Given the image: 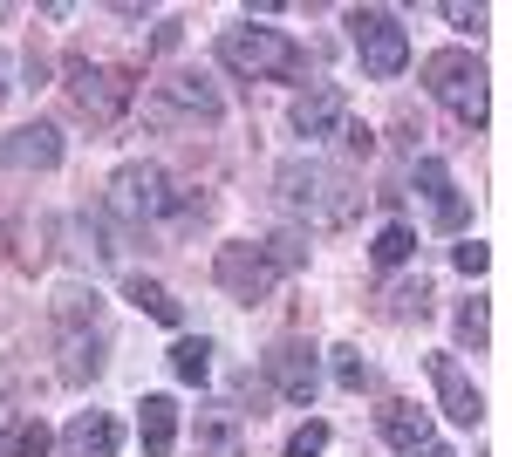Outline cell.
<instances>
[{
    "label": "cell",
    "instance_id": "obj_1",
    "mask_svg": "<svg viewBox=\"0 0 512 457\" xmlns=\"http://www.w3.org/2000/svg\"><path fill=\"white\" fill-rule=\"evenodd\" d=\"M274 198L287 219H301L308 232H335L355 219V205H362V191L349 185V171H335V164H321V157H287L274 178Z\"/></svg>",
    "mask_w": 512,
    "mask_h": 457
},
{
    "label": "cell",
    "instance_id": "obj_2",
    "mask_svg": "<svg viewBox=\"0 0 512 457\" xmlns=\"http://www.w3.org/2000/svg\"><path fill=\"white\" fill-rule=\"evenodd\" d=\"M219 62L233 76H253V82H301L308 76V48L280 28H226L219 35Z\"/></svg>",
    "mask_w": 512,
    "mask_h": 457
},
{
    "label": "cell",
    "instance_id": "obj_3",
    "mask_svg": "<svg viewBox=\"0 0 512 457\" xmlns=\"http://www.w3.org/2000/svg\"><path fill=\"white\" fill-rule=\"evenodd\" d=\"M424 89L465 130H485V69H478L472 48H437V55H424Z\"/></svg>",
    "mask_w": 512,
    "mask_h": 457
},
{
    "label": "cell",
    "instance_id": "obj_4",
    "mask_svg": "<svg viewBox=\"0 0 512 457\" xmlns=\"http://www.w3.org/2000/svg\"><path fill=\"white\" fill-rule=\"evenodd\" d=\"M349 41L355 55H362V69L376 82H396L410 69V35H403V21H396L390 7H355L349 14Z\"/></svg>",
    "mask_w": 512,
    "mask_h": 457
},
{
    "label": "cell",
    "instance_id": "obj_5",
    "mask_svg": "<svg viewBox=\"0 0 512 457\" xmlns=\"http://www.w3.org/2000/svg\"><path fill=\"white\" fill-rule=\"evenodd\" d=\"M130 96H137V82H130V69H110V62H69V103H76L82 116H96V123H110V116L130 110Z\"/></svg>",
    "mask_w": 512,
    "mask_h": 457
},
{
    "label": "cell",
    "instance_id": "obj_6",
    "mask_svg": "<svg viewBox=\"0 0 512 457\" xmlns=\"http://www.w3.org/2000/svg\"><path fill=\"white\" fill-rule=\"evenodd\" d=\"M226 103H219V89H205L198 76H171L151 89V103H144V123H158V130H178V123H219Z\"/></svg>",
    "mask_w": 512,
    "mask_h": 457
},
{
    "label": "cell",
    "instance_id": "obj_7",
    "mask_svg": "<svg viewBox=\"0 0 512 457\" xmlns=\"http://www.w3.org/2000/svg\"><path fill=\"white\" fill-rule=\"evenodd\" d=\"M110 205H117L130 226H158L178 198H171V178H164L158 164H123L117 178H110Z\"/></svg>",
    "mask_w": 512,
    "mask_h": 457
},
{
    "label": "cell",
    "instance_id": "obj_8",
    "mask_svg": "<svg viewBox=\"0 0 512 457\" xmlns=\"http://www.w3.org/2000/svg\"><path fill=\"white\" fill-rule=\"evenodd\" d=\"M212 280H219L233 301H267V287H274L280 273L267 267V253H260V246L233 239V246H219V260H212Z\"/></svg>",
    "mask_w": 512,
    "mask_h": 457
},
{
    "label": "cell",
    "instance_id": "obj_9",
    "mask_svg": "<svg viewBox=\"0 0 512 457\" xmlns=\"http://www.w3.org/2000/svg\"><path fill=\"white\" fill-rule=\"evenodd\" d=\"M267 382H274L280 396L294 403V410H308L321 389V369H315V348L308 342H280L274 355H267Z\"/></svg>",
    "mask_w": 512,
    "mask_h": 457
},
{
    "label": "cell",
    "instance_id": "obj_10",
    "mask_svg": "<svg viewBox=\"0 0 512 457\" xmlns=\"http://www.w3.org/2000/svg\"><path fill=\"white\" fill-rule=\"evenodd\" d=\"M0 164L7 171H55L62 164V130L55 123H21L14 137H0Z\"/></svg>",
    "mask_w": 512,
    "mask_h": 457
},
{
    "label": "cell",
    "instance_id": "obj_11",
    "mask_svg": "<svg viewBox=\"0 0 512 457\" xmlns=\"http://www.w3.org/2000/svg\"><path fill=\"white\" fill-rule=\"evenodd\" d=\"M431 382H437V403H444V417H451V423H465V430H472V423L485 417L478 382L458 369V355H431Z\"/></svg>",
    "mask_w": 512,
    "mask_h": 457
},
{
    "label": "cell",
    "instance_id": "obj_12",
    "mask_svg": "<svg viewBox=\"0 0 512 457\" xmlns=\"http://www.w3.org/2000/svg\"><path fill=\"white\" fill-rule=\"evenodd\" d=\"M117 444H123V423L103 417V410H82L62 430V457H117Z\"/></svg>",
    "mask_w": 512,
    "mask_h": 457
},
{
    "label": "cell",
    "instance_id": "obj_13",
    "mask_svg": "<svg viewBox=\"0 0 512 457\" xmlns=\"http://www.w3.org/2000/svg\"><path fill=\"white\" fill-rule=\"evenodd\" d=\"M294 130H301V137H335V130H342V123H349V103H342V89H328V82H321V89H308V96H294Z\"/></svg>",
    "mask_w": 512,
    "mask_h": 457
},
{
    "label": "cell",
    "instance_id": "obj_14",
    "mask_svg": "<svg viewBox=\"0 0 512 457\" xmlns=\"http://www.w3.org/2000/svg\"><path fill=\"white\" fill-rule=\"evenodd\" d=\"M417 191L431 198V219L444 232L465 226V198H458V185H451V171H444V157H417Z\"/></svg>",
    "mask_w": 512,
    "mask_h": 457
},
{
    "label": "cell",
    "instance_id": "obj_15",
    "mask_svg": "<svg viewBox=\"0 0 512 457\" xmlns=\"http://www.w3.org/2000/svg\"><path fill=\"white\" fill-rule=\"evenodd\" d=\"M198 457H246V437H239V417L226 403L198 410Z\"/></svg>",
    "mask_w": 512,
    "mask_h": 457
},
{
    "label": "cell",
    "instance_id": "obj_16",
    "mask_svg": "<svg viewBox=\"0 0 512 457\" xmlns=\"http://www.w3.org/2000/svg\"><path fill=\"white\" fill-rule=\"evenodd\" d=\"M383 437H390V451H424V444H431V417H424V410H417V403H383Z\"/></svg>",
    "mask_w": 512,
    "mask_h": 457
},
{
    "label": "cell",
    "instance_id": "obj_17",
    "mask_svg": "<svg viewBox=\"0 0 512 457\" xmlns=\"http://www.w3.org/2000/svg\"><path fill=\"white\" fill-rule=\"evenodd\" d=\"M137 430H144V457H171L178 451V403L171 396H144Z\"/></svg>",
    "mask_w": 512,
    "mask_h": 457
},
{
    "label": "cell",
    "instance_id": "obj_18",
    "mask_svg": "<svg viewBox=\"0 0 512 457\" xmlns=\"http://www.w3.org/2000/svg\"><path fill=\"white\" fill-rule=\"evenodd\" d=\"M48 451H55V437H48L41 417H14L7 437H0V457H48Z\"/></svg>",
    "mask_w": 512,
    "mask_h": 457
},
{
    "label": "cell",
    "instance_id": "obj_19",
    "mask_svg": "<svg viewBox=\"0 0 512 457\" xmlns=\"http://www.w3.org/2000/svg\"><path fill=\"white\" fill-rule=\"evenodd\" d=\"M123 294H130V301L144 307V314H151V321H164V328H178V314H185V307L171 301V287H158V280H144V273H137V280H130V287H123Z\"/></svg>",
    "mask_w": 512,
    "mask_h": 457
},
{
    "label": "cell",
    "instance_id": "obj_20",
    "mask_svg": "<svg viewBox=\"0 0 512 457\" xmlns=\"http://www.w3.org/2000/svg\"><path fill=\"white\" fill-rule=\"evenodd\" d=\"M260 253H267V267H274V273L308 267V239H301V232H274V239H267Z\"/></svg>",
    "mask_w": 512,
    "mask_h": 457
},
{
    "label": "cell",
    "instance_id": "obj_21",
    "mask_svg": "<svg viewBox=\"0 0 512 457\" xmlns=\"http://www.w3.org/2000/svg\"><path fill=\"white\" fill-rule=\"evenodd\" d=\"M369 253H376V267H403V260L417 253V232H410V226H383Z\"/></svg>",
    "mask_w": 512,
    "mask_h": 457
},
{
    "label": "cell",
    "instance_id": "obj_22",
    "mask_svg": "<svg viewBox=\"0 0 512 457\" xmlns=\"http://www.w3.org/2000/svg\"><path fill=\"white\" fill-rule=\"evenodd\" d=\"M171 369H178V382H205L212 376V342H178L171 348Z\"/></svg>",
    "mask_w": 512,
    "mask_h": 457
},
{
    "label": "cell",
    "instance_id": "obj_23",
    "mask_svg": "<svg viewBox=\"0 0 512 457\" xmlns=\"http://www.w3.org/2000/svg\"><path fill=\"white\" fill-rule=\"evenodd\" d=\"M458 342L472 348V355L485 348V301H465V307H458Z\"/></svg>",
    "mask_w": 512,
    "mask_h": 457
},
{
    "label": "cell",
    "instance_id": "obj_24",
    "mask_svg": "<svg viewBox=\"0 0 512 457\" xmlns=\"http://www.w3.org/2000/svg\"><path fill=\"white\" fill-rule=\"evenodd\" d=\"M321 451H328V423H301L287 437V457H321Z\"/></svg>",
    "mask_w": 512,
    "mask_h": 457
},
{
    "label": "cell",
    "instance_id": "obj_25",
    "mask_svg": "<svg viewBox=\"0 0 512 457\" xmlns=\"http://www.w3.org/2000/svg\"><path fill=\"white\" fill-rule=\"evenodd\" d=\"M335 382H342V389H362V382H369V369H362L355 348H335Z\"/></svg>",
    "mask_w": 512,
    "mask_h": 457
},
{
    "label": "cell",
    "instance_id": "obj_26",
    "mask_svg": "<svg viewBox=\"0 0 512 457\" xmlns=\"http://www.w3.org/2000/svg\"><path fill=\"white\" fill-rule=\"evenodd\" d=\"M335 137H342V151H349V157H369V151H376V137H369V123H355V116L342 123V130H335Z\"/></svg>",
    "mask_w": 512,
    "mask_h": 457
},
{
    "label": "cell",
    "instance_id": "obj_27",
    "mask_svg": "<svg viewBox=\"0 0 512 457\" xmlns=\"http://www.w3.org/2000/svg\"><path fill=\"white\" fill-rule=\"evenodd\" d=\"M451 260H458V273H485V267H492V253H485L478 239H465V246H458Z\"/></svg>",
    "mask_w": 512,
    "mask_h": 457
},
{
    "label": "cell",
    "instance_id": "obj_28",
    "mask_svg": "<svg viewBox=\"0 0 512 457\" xmlns=\"http://www.w3.org/2000/svg\"><path fill=\"white\" fill-rule=\"evenodd\" d=\"M444 21H451V28H465V35H478V21H485V14L465 7V0H451V7H444Z\"/></svg>",
    "mask_w": 512,
    "mask_h": 457
},
{
    "label": "cell",
    "instance_id": "obj_29",
    "mask_svg": "<svg viewBox=\"0 0 512 457\" xmlns=\"http://www.w3.org/2000/svg\"><path fill=\"white\" fill-rule=\"evenodd\" d=\"M7 89H14V62L0 55V103H7Z\"/></svg>",
    "mask_w": 512,
    "mask_h": 457
},
{
    "label": "cell",
    "instance_id": "obj_30",
    "mask_svg": "<svg viewBox=\"0 0 512 457\" xmlns=\"http://www.w3.org/2000/svg\"><path fill=\"white\" fill-rule=\"evenodd\" d=\"M410 457H451V451H444V444H437V437H431V444H424V451H410Z\"/></svg>",
    "mask_w": 512,
    "mask_h": 457
}]
</instances>
